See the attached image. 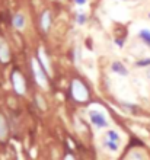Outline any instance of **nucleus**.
Wrapping results in <instances>:
<instances>
[{
  "label": "nucleus",
  "mask_w": 150,
  "mask_h": 160,
  "mask_svg": "<svg viewBox=\"0 0 150 160\" xmlns=\"http://www.w3.org/2000/svg\"><path fill=\"white\" fill-rule=\"evenodd\" d=\"M71 95L77 102H86L89 99V92L80 80H73L71 82Z\"/></svg>",
  "instance_id": "obj_1"
},
{
  "label": "nucleus",
  "mask_w": 150,
  "mask_h": 160,
  "mask_svg": "<svg viewBox=\"0 0 150 160\" xmlns=\"http://www.w3.org/2000/svg\"><path fill=\"white\" fill-rule=\"evenodd\" d=\"M31 66H32V72H34V76H35V80L37 83L41 86L42 89H48V80H47L45 74H44V68L42 66L39 64L37 58H32L31 60Z\"/></svg>",
  "instance_id": "obj_2"
},
{
  "label": "nucleus",
  "mask_w": 150,
  "mask_h": 160,
  "mask_svg": "<svg viewBox=\"0 0 150 160\" xmlns=\"http://www.w3.org/2000/svg\"><path fill=\"white\" fill-rule=\"evenodd\" d=\"M12 83H13V89L18 95H25L26 92V83L25 79L19 72H13L12 74Z\"/></svg>",
  "instance_id": "obj_3"
},
{
  "label": "nucleus",
  "mask_w": 150,
  "mask_h": 160,
  "mask_svg": "<svg viewBox=\"0 0 150 160\" xmlns=\"http://www.w3.org/2000/svg\"><path fill=\"white\" fill-rule=\"evenodd\" d=\"M89 118H91V122L98 128H105L108 127V121L105 118V115L99 111H89Z\"/></svg>",
  "instance_id": "obj_4"
},
{
  "label": "nucleus",
  "mask_w": 150,
  "mask_h": 160,
  "mask_svg": "<svg viewBox=\"0 0 150 160\" xmlns=\"http://www.w3.org/2000/svg\"><path fill=\"white\" fill-rule=\"evenodd\" d=\"M38 61H39V64L42 66V68L47 72V74L48 76H53V68H51V63L50 60H48V55H47V52L42 48H39V51H38Z\"/></svg>",
  "instance_id": "obj_5"
},
{
  "label": "nucleus",
  "mask_w": 150,
  "mask_h": 160,
  "mask_svg": "<svg viewBox=\"0 0 150 160\" xmlns=\"http://www.w3.org/2000/svg\"><path fill=\"white\" fill-rule=\"evenodd\" d=\"M9 60H10V51H9L8 42L0 37V61L2 63H8Z\"/></svg>",
  "instance_id": "obj_6"
},
{
  "label": "nucleus",
  "mask_w": 150,
  "mask_h": 160,
  "mask_svg": "<svg viewBox=\"0 0 150 160\" xmlns=\"http://www.w3.org/2000/svg\"><path fill=\"white\" fill-rule=\"evenodd\" d=\"M50 26H51V13L48 10H45L41 15V28L44 32H47V31L50 29Z\"/></svg>",
  "instance_id": "obj_7"
},
{
  "label": "nucleus",
  "mask_w": 150,
  "mask_h": 160,
  "mask_svg": "<svg viewBox=\"0 0 150 160\" xmlns=\"http://www.w3.org/2000/svg\"><path fill=\"white\" fill-rule=\"evenodd\" d=\"M13 26L16 28V29H23L25 28V25H26V21H25V16L22 15V13H16L15 16H13Z\"/></svg>",
  "instance_id": "obj_8"
},
{
  "label": "nucleus",
  "mask_w": 150,
  "mask_h": 160,
  "mask_svg": "<svg viewBox=\"0 0 150 160\" xmlns=\"http://www.w3.org/2000/svg\"><path fill=\"white\" fill-rule=\"evenodd\" d=\"M8 132H9L8 122H6L3 115L0 114V141H4V140L8 138Z\"/></svg>",
  "instance_id": "obj_9"
},
{
  "label": "nucleus",
  "mask_w": 150,
  "mask_h": 160,
  "mask_svg": "<svg viewBox=\"0 0 150 160\" xmlns=\"http://www.w3.org/2000/svg\"><path fill=\"white\" fill-rule=\"evenodd\" d=\"M111 68H112L114 73H118L120 76H127V74H128V70H127V68L124 67V64L120 63V61H115V63H112Z\"/></svg>",
  "instance_id": "obj_10"
},
{
  "label": "nucleus",
  "mask_w": 150,
  "mask_h": 160,
  "mask_svg": "<svg viewBox=\"0 0 150 160\" xmlns=\"http://www.w3.org/2000/svg\"><path fill=\"white\" fill-rule=\"evenodd\" d=\"M138 35H140V38L143 39V42H144L146 45L150 47V31L149 29H142Z\"/></svg>",
  "instance_id": "obj_11"
},
{
  "label": "nucleus",
  "mask_w": 150,
  "mask_h": 160,
  "mask_svg": "<svg viewBox=\"0 0 150 160\" xmlns=\"http://www.w3.org/2000/svg\"><path fill=\"white\" fill-rule=\"evenodd\" d=\"M106 138L111 140V141H115V143H118V141H120V134H118L117 131L109 130L108 132H106Z\"/></svg>",
  "instance_id": "obj_12"
},
{
  "label": "nucleus",
  "mask_w": 150,
  "mask_h": 160,
  "mask_svg": "<svg viewBox=\"0 0 150 160\" xmlns=\"http://www.w3.org/2000/svg\"><path fill=\"white\" fill-rule=\"evenodd\" d=\"M105 146L111 150V152H117L118 150V143H115V141H111V140H105Z\"/></svg>",
  "instance_id": "obj_13"
},
{
  "label": "nucleus",
  "mask_w": 150,
  "mask_h": 160,
  "mask_svg": "<svg viewBox=\"0 0 150 160\" xmlns=\"http://www.w3.org/2000/svg\"><path fill=\"white\" fill-rule=\"evenodd\" d=\"M76 22H77L79 25H83L85 22H86V15H83V13L77 15V18H76Z\"/></svg>",
  "instance_id": "obj_14"
},
{
  "label": "nucleus",
  "mask_w": 150,
  "mask_h": 160,
  "mask_svg": "<svg viewBox=\"0 0 150 160\" xmlns=\"http://www.w3.org/2000/svg\"><path fill=\"white\" fill-rule=\"evenodd\" d=\"M127 157H128V159H133V157H137V159H144L146 156H144V154H142V153H136V152H133V153H130V154H128Z\"/></svg>",
  "instance_id": "obj_15"
},
{
  "label": "nucleus",
  "mask_w": 150,
  "mask_h": 160,
  "mask_svg": "<svg viewBox=\"0 0 150 160\" xmlns=\"http://www.w3.org/2000/svg\"><path fill=\"white\" fill-rule=\"evenodd\" d=\"M37 102H38V106H39V108H41L42 111H44V109H45V108H47V106H45V103H44V101H42V98L39 96V95H38V96H37Z\"/></svg>",
  "instance_id": "obj_16"
},
{
  "label": "nucleus",
  "mask_w": 150,
  "mask_h": 160,
  "mask_svg": "<svg viewBox=\"0 0 150 160\" xmlns=\"http://www.w3.org/2000/svg\"><path fill=\"white\" fill-rule=\"evenodd\" d=\"M138 66H146V64H150V60H143V61H138Z\"/></svg>",
  "instance_id": "obj_17"
},
{
  "label": "nucleus",
  "mask_w": 150,
  "mask_h": 160,
  "mask_svg": "<svg viewBox=\"0 0 150 160\" xmlns=\"http://www.w3.org/2000/svg\"><path fill=\"white\" fill-rule=\"evenodd\" d=\"M75 2L77 4H85V3H86V0H75Z\"/></svg>",
  "instance_id": "obj_18"
}]
</instances>
